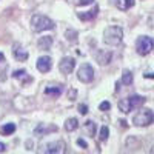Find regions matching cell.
I'll list each match as a JSON object with an SVG mask.
<instances>
[{"mask_svg": "<svg viewBox=\"0 0 154 154\" xmlns=\"http://www.w3.org/2000/svg\"><path fill=\"white\" fill-rule=\"evenodd\" d=\"M3 59H5V56H3L2 53H0V62H3Z\"/></svg>", "mask_w": 154, "mask_h": 154, "instance_id": "33", "label": "cell"}, {"mask_svg": "<svg viewBox=\"0 0 154 154\" xmlns=\"http://www.w3.org/2000/svg\"><path fill=\"white\" fill-rule=\"evenodd\" d=\"M40 152H48V154H59V152H65V143L62 140H54L49 142L43 146V149H40Z\"/></svg>", "mask_w": 154, "mask_h": 154, "instance_id": "6", "label": "cell"}, {"mask_svg": "<svg viewBox=\"0 0 154 154\" xmlns=\"http://www.w3.org/2000/svg\"><path fill=\"white\" fill-rule=\"evenodd\" d=\"M83 131L89 136V137H94L96 136V123L93 120H86L83 123Z\"/></svg>", "mask_w": 154, "mask_h": 154, "instance_id": "16", "label": "cell"}, {"mask_svg": "<svg viewBox=\"0 0 154 154\" xmlns=\"http://www.w3.org/2000/svg\"><path fill=\"white\" fill-rule=\"evenodd\" d=\"M51 45H53V37H40L37 42V48L42 49V51H46L51 48Z\"/></svg>", "mask_w": 154, "mask_h": 154, "instance_id": "14", "label": "cell"}, {"mask_svg": "<svg viewBox=\"0 0 154 154\" xmlns=\"http://www.w3.org/2000/svg\"><path fill=\"white\" fill-rule=\"evenodd\" d=\"M123 38V29L120 26H116V25H112V26H108L105 28L103 31V42L109 46H117L120 45Z\"/></svg>", "mask_w": 154, "mask_h": 154, "instance_id": "1", "label": "cell"}, {"mask_svg": "<svg viewBox=\"0 0 154 154\" xmlns=\"http://www.w3.org/2000/svg\"><path fill=\"white\" fill-rule=\"evenodd\" d=\"M12 77L20 79V80H23V82H29V80H31V77L28 75V72L25 71V69H17V71H14V72H12Z\"/></svg>", "mask_w": 154, "mask_h": 154, "instance_id": "21", "label": "cell"}, {"mask_svg": "<svg viewBox=\"0 0 154 154\" xmlns=\"http://www.w3.org/2000/svg\"><path fill=\"white\" fill-rule=\"evenodd\" d=\"M54 131H57V126L56 125H45V123H38L35 128H34V134L35 136H45V134H49V133H54Z\"/></svg>", "mask_w": 154, "mask_h": 154, "instance_id": "9", "label": "cell"}, {"mask_svg": "<svg viewBox=\"0 0 154 154\" xmlns=\"http://www.w3.org/2000/svg\"><path fill=\"white\" fill-rule=\"evenodd\" d=\"M120 123H122V126H125V128H126V126H128V125H126V122H125V120H120Z\"/></svg>", "mask_w": 154, "mask_h": 154, "instance_id": "32", "label": "cell"}, {"mask_svg": "<svg viewBox=\"0 0 154 154\" xmlns=\"http://www.w3.org/2000/svg\"><path fill=\"white\" fill-rule=\"evenodd\" d=\"M122 83L123 85H131L133 83V74H131V71H128V69L123 71V74H122Z\"/></svg>", "mask_w": 154, "mask_h": 154, "instance_id": "22", "label": "cell"}, {"mask_svg": "<svg viewBox=\"0 0 154 154\" xmlns=\"http://www.w3.org/2000/svg\"><path fill=\"white\" fill-rule=\"evenodd\" d=\"M77 128H79V120H77L75 117L66 119V122H65V130L66 131H74V130H77Z\"/></svg>", "mask_w": 154, "mask_h": 154, "instance_id": "18", "label": "cell"}, {"mask_svg": "<svg viewBox=\"0 0 154 154\" xmlns=\"http://www.w3.org/2000/svg\"><path fill=\"white\" fill-rule=\"evenodd\" d=\"M31 28H32L34 32H42V31H46V29H54V22L51 20L49 17H46V16L35 14L31 19Z\"/></svg>", "mask_w": 154, "mask_h": 154, "instance_id": "2", "label": "cell"}, {"mask_svg": "<svg viewBox=\"0 0 154 154\" xmlns=\"http://www.w3.org/2000/svg\"><path fill=\"white\" fill-rule=\"evenodd\" d=\"M133 123L136 126H148V125L154 123V112L151 109H142V111H139L133 117Z\"/></svg>", "mask_w": 154, "mask_h": 154, "instance_id": "4", "label": "cell"}, {"mask_svg": "<svg viewBox=\"0 0 154 154\" xmlns=\"http://www.w3.org/2000/svg\"><path fill=\"white\" fill-rule=\"evenodd\" d=\"M112 3L120 11H128L130 8L134 6V0H112Z\"/></svg>", "mask_w": 154, "mask_h": 154, "instance_id": "13", "label": "cell"}, {"mask_svg": "<svg viewBox=\"0 0 154 154\" xmlns=\"http://www.w3.org/2000/svg\"><path fill=\"white\" fill-rule=\"evenodd\" d=\"M99 108H100V111H106V109L111 108V103H109V102H102Z\"/></svg>", "mask_w": 154, "mask_h": 154, "instance_id": "25", "label": "cell"}, {"mask_svg": "<svg viewBox=\"0 0 154 154\" xmlns=\"http://www.w3.org/2000/svg\"><path fill=\"white\" fill-rule=\"evenodd\" d=\"M89 3H93V0H79V2H77V5H79V6H82V5H89Z\"/></svg>", "mask_w": 154, "mask_h": 154, "instance_id": "29", "label": "cell"}, {"mask_svg": "<svg viewBox=\"0 0 154 154\" xmlns=\"http://www.w3.org/2000/svg\"><path fill=\"white\" fill-rule=\"evenodd\" d=\"M16 131V125L14 123H5L2 128H0V134L2 136H9Z\"/></svg>", "mask_w": 154, "mask_h": 154, "instance_id": "20", "label": "cell"}, {"mask_svg": "<svg viewBox=\"0 0 154 154\" xmlns=\"http://www.w3.org/2000/svg\"><path fill=\"white\" fill-rule=\"evenodd\" d=\"M79 112H80V114H86V112H88V106L83 105V103H80V105H79Z\"/></svg>", "mask_w": 154, "mask_h": 154, "instance_id": "26", "label": "cell"}, {"mask_svg": "<svg viewBox=\"0 0 154 154\" xmlns=\"http://www.w3.org/2000/svg\"><path fill=\"white\" fill-rule=\"evenodd\" d=\"M62 91H63V86L62 85H59V86H48L45 89V94L49 96V97H59L62 94Z\"/></svg>", "mask_w": 154, "mask_h": 154, "instance_id": "15", "label": "cell"}, {"mask_svg": "<svg viewBox=\"0 0 154 154\" xmlns=\"http://www.w3.org/2000/svg\"><path fill=\"white\" fill-rule=\"evenodd\" d=\"M51 66H53V60H51V57H48V56L38 57V60H37V69L40 72H48L51 69Z\"/></svg>", "mask_w": 154, "mask_h": 154, "instance_id": "10", "label": "cell"}, {"mask_svg": "<svg viewBox=\"0 0 154 154\" xmlns=\"http://www.w3.org/2000/svg\"><path fill=\"white\" fill-rule=\"evenodd\" d=\"M77 79H79L80 82L83 83H89L94 80V69L93 66L89 65V63H83V65L79 68V71H77Z\"/></svg>", "mask_w": 154, "mask_h": 154, "instance_id": "5", "label": "cell"}, {"mask_svg": "<svg viewBox=\"0 0 154 154\" xmlns=\"http://www.w3.org/2000/svg\"><path fill=\"white\" fill-rule=\"evenodd\" d=\"M119 109L123 112V114H128L130 111H133V108H131V103H130V99H120L119 100Z\"/></svg>", "mask_w": 154, "mask_h": 154, "instance_id": "17", "label": "cell"}, {"mask_svg": "<svg viewBox=\"0 0 154 154\" xmlns=\"http://www.w3.org/2000/svg\"><path fill=\"white\" fill-rule=\"evenodd\" d=\"M108 134H109V130H108V126H102L100 128V134H99V139L103 142V140L108 139Z\"/></svg>", "mask_w": 154, "mask_h": 154, "instance_id": "24", "label": "cell"}, {"mask_svg": "<svg viewBox=\"0 0 154 154\" xmlns=\"http://www.w3.org/2000/svg\"><path fill=\"white\" fill-rule=\"evenodd\" d=\"M5 151H6V145L0 142V152H5Z\"/></svg>", "mask_w": 154, "mask_h": 154, "instance_id": "31", "label": "cell"}, {"mask_svg": "<svg viewBox=\"0 0 154 154\" xmlns=\"http://www.w3.org/2000/svg\"><path fill=\"white\" fill-rule=\"evenodd\" d=\"M96 59L99 62V65L105 66V65H108V63L111 62L112 53H111V51H105V49H97L96 51Z\"/></svg>", "mask_w": 154, "mask_h": 154, "instance_id": "8", "label": "cell"}, {"mask_svg": "<svg viewBox=\"0 0 154 154\" xmlns=\"http://www.w3.org/2000/svg\"><path fill=\"white\" fill-rule=\"evenodd\" d=\"M149 152H154V146H152V148H151V149H149Z\"/></svg>", "mask_w": 154, "mask_h": 154, "instance_id": "34", "label": "cell"}, {"mask_svg": "<svg viewBox=\"0 0 154 154\" xmlns=\"http://www.w3.org/2000/svg\"><path fill=\"white\" fill-rule=\"evenodd\" d=\"M143 77L145 79H154V72H145Z\"/></svg>", "mask_w": 154, "mask_h": 154, "instance_id": "30", "label": "cell"}, {"mask_svg": "<svg viewBox=\"0 0 154 154\" xmlns=\"http://www.w3.org/2000/svg\"><path fill=\"white\" fill-rule=\"evenodd\" d=\"M74 66H75V60H74L72 57H63L62 62L59 63V69H60V72H62V74H66V75L72 72Z\"/></svg>", "mask_w": 154, "mask_h": 154, "instance_id": "7", "label": "cell"}, {"mask_svg": "<svg viewBox=\"0 0 154 154\" xmlns=\"http://www.w3.org/2000/svg\"><path fill=\"white\" fill-rule=\"evenodd\" d=\"M75 96H77V91H75V89H69V91H68V97H69V100H74Z\"/></svg>", "mask_w": 154, "mask_h": 154, "instance_id": "28", "label": "cell"}, {"mask_svg": "<svg viewBox=\"0 0 154 154\" xmlns=\"http://www.w3.org/2000/svg\"><path fill=\"white\" fill-rule=\"evenodd\" d=\"M154 49V38L148 35H140L136 42V51L140 56H146Z\"/></svg>", "mask_w": 154, "mask_h": 154, "instance_id": "3", "label": "cell"}, {"mask_svg": "<svg viewBox=\"0 0 154 154\" xmlns=\"http://www.w3.org/2000/svg\"><path fill=\"white\" fill-rule=\"evenodd\" d=\"M97 12H99V6L96 5L93 9H89V11H86V12H79V19L80 20H93L96 16H97Z\"/></svg>", "mask_w": 154, "mask_h": 154, "instance_id": "12", "label": "cell"}, {"mask_svg": "<svg viewBox=\"0 0 154 154\" xmlns=\"http://www.w3.org/2000/svg\"><path fill=\"white\" fill-rule=\"evenodd\" d=\"M77 145H79V146H82V148H85V149L88 148V143L85 142L83 139H77Z\"/></svg>", "mask_w": 154, "mask_h": 154, "instance_id": "27", "label": "cell"}, {"mask_svg": "<svg viewBox=\"0 0 154 154\" xmlns=\"http://www.w3.org/2000/svg\"><path fill=\"white\" fill-rule=\"evenodd\" d=\"M65 37H66V40H68V42L75 43V42H77V31H74V29H66Z\"/></svg>", "mask_w": 154, "mask_h": 154, "instance_id": "23", "label": "cell"}, {"mask_svg": "<svg viewBox=\"0 0 154 154\" xmlns=\"http://www.w3.org/2000/svg\"><path fill=\"white\" fill-rule=\"evenodd\" d=\"M12 54H14V57L17 60H20V62H25L28 59V53L22 48L20 43H14V45H12Z\"/></svg>", "mask_w": 154, "mask_h": 154, "instance_id": "11", "label": "cell"}, {"mask_svg": "<svg viewBox=\"0 0 154 154\" xmlns=\"http://www.w3.org/2000/svg\"><path fill=\"white\" fill-rule=\"evenodd\" d=\"M128 99H130V103H131V108H133V109H134V108H139V106L145 102V99H143L142 96H137V94L128 97Z\"/></svg>", "mask_w": 154, "mask_h": 154, "instance_id": "19", "label": "cell"}]
</instances>
